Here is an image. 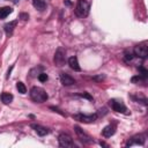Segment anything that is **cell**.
<instances>
[{
    "label": "cell",
    "instance_id": "5bb4252c",
    "mask_svg": "<svg viewBox=\"0 0 148 148\" xmlns=\"http://www.w3.org/2000/svg\"><path fill=\"white\" fill-rule=\"evenodd\" d=\"M32 128H35V131L37 132V134H38V135H40V136L46 135V134L49 133V130H47L46 127L40 126V125H32Z\"/></svg>",
    "mask_w": 148,
    "mask_h": 148
},
{
    "label": "cell",
    "instance_id": "ffe728a7",
    "mask_svg": "<svg viewBox=\"0 0 148 148\" xmlns=\"http://www.w3.org/2000/svg\"><path fill=\"white\" fill-rule=\"evenodd\" d=\"M20 17H21L23 21H27V20L29 18V15H28V14H24V13H22V14L20 15Z\"/></svg>",
    "mask_w": 148,
    "mask_h": 148
},
{
    "label": "cell",
    "instance_id": "ba28073f",
    "mask_svg": "<svg viewBox=\"0 0 148 148\" xmlns=\"http://www.w3.org/2000/svg\"><path fill=\"white\" fill-rule=\"evenodd\" d=\"M74 130H75V132H76V134H77V136L80 138V140L82 141V142H86V143H90L92 140H91V138L89 136V135H87L79 126H75L74 127Z\"/></svg>",
    "mask_w": 148,
    "mask_h": 148
},
{
    "label": "cell",
    "instance_id": "ac0fdd59",
    "mask_svg": "<svg viewBox=\"0 0 148 148\" xmlns=\"http://www.w3.org/2000/svg\"><path fill=\"white\" fill-rule=\"evenodd\" d=\"M16 89H17L18 92H21V94H25V92H27V88H25V86H24L23 82H17V83H16Z\"/></svg>",
    "mask_w": 148,
    "mask_h": 148
},
{
    "label": "cell",
    "instance_id": "4fadbf2b",
    "mask_svg": "<svg viewBox=\"0 0 148 148\" xmlns=\"http://www.w3.org/2000/svg\"><path fill=\"white\" fill-rule=\"evenodd\" d=\"M114 127L113 126H111V125H108V126H105L104 127V130L102 131V134H103V136H105V138H110V136H112L113 134H114Z\"/></svg>",
    "mask_w": 148,
    "mask_h": 148
},
{
    "label": "cell",
    "instance_id": "9a60e30c",
    "mask_svg": "<svg viewBox=\"0 0 148 148\" xmlns=\"http://www.w3.org/2000/svg\"><path fill=\"white\" fill-rule=\"evenodd\" d=\"M16 21H13V22H9V23H7L6 25H5V31H6V34L9 36V35H12V32H13V30H14V28L16 27Z\"/></svg>",
    "mask_w": 148,
    "mask_h": 148
},
{
    "label": "cell",
    "instance_id": "7c38bea8",
    "mask_svg": "<svg viewBox=\"0 0 148 148\" xmlns=\"http://www.w3.org/2000/svg\"><path fill=\"white\" fill-rule=\"evenodd\" d=\"M68 65H69V67H71L72 69H74V71H80V69H81L76 57H71V58L68 59Z\"/></svg>",
    "mask_w": 148,
    "mask_h": 148
},
{
    "label": "cell",
    "instance_id": "7402d4cb",
    "mask_svg": "<svg viewBox=\"0 0 148 148\" xmlns=\"http://www.w3.org/2000/svg\"><path fill=\"white\" fill-rule=\"evenodd\" d=\"M132 58H133V56H132L131 53H130V54H128V53L126 54V60H132Z\"/></svg>",
    "mask_w": 148,
    "mask_h": 148
},
{
    "label": "cell",
    "instance_id": "9c48e42d",
    "mask_svg": "<svg viewBox=\"0 0 148 148\" xmlns=\"http://www.w3.org/2000/svg\"><path fill=\"white\" fill-rule=\"evenodd\" d=\"M60 81H61V83L64 86H72V84L75 83V80L71 75H68L66 73H61L60 74Z\"/></svg>",
    "mask_w": 148,
    "mask_h": 148
},
{
    "label": "cell",
    "instance_id": "30bf717a",
    "mask_svg": "<svg viewBox=\"0 0 148 148\" xmlns=\"http://www.w3.org/2000/svg\"><path fill=\"white\" fill-rule=\"evenodd\" d=\"M49 1L50 0H32V3H34V7L36 9H38V10L42 12V10L45 9V7L49 3Z\"/></svg>",
    "mask_w": 148,
    "mask_h": 148
},
{
    "label": "cell",
    "instance_id": "2e32d148",
    "mask_svg": "<svg viewBox=\"0 0 148 148\" xmlns=\"http://www.w3.org/2000/svg\"><path fill=\"white\" fill-rule=\"evenodd\" d=\"M13 101V95L9 92H2L1 94V102L5 104H9Z\"/></svg>",
    "mask_w": 148,
    "mask_h": 148
},
{
    "label": "cell",
    "instance_id": "e0dca14e",
    "mask_svg": "<svg viewBox=\"0 0 148 148\" xmlns=\"http://www.w3.org/2000/svg\"><path fill=\"white\" fill-rule=\"evenodd\" d=\"M12 12H13V9L10 7H2V8H0V18L7 17Z\"/></svg>",
    "mask_w": 148,
    "mask_h": 148
},
{
    "label": "cell",
    "instance_id": "44dd1931",
    "mask_svg": "<svg viewBox=\"0 0 148 148\" xmlns=\"http://www.w3.org/2000/svg\"><path fill=\"white\" fill-rule=\"evenodd\" d=\"M103 79H104V75H99V76L92 77V80H96V81H101V80H103Z\"/></svg>",
    "mask_w": 148,
    "mask_h": 148
},
{
    "label": "cell",
    "instance_id": "3957f363",
    "mask_svg": "<svg viewBox=\"0 0 148 148\" xmlns=\"http://www.w3.org/2000/svg\"><path fill=\"white\" fill-rule=\"evenodd\" d=\"M65 59H66V50L64 47H58L54 53V58H53L54 64L60 67L65 64Z\"/></svg>",
    "mask_w": 148,
    "mask_h": 148
},
{
    "label": "cell",
    "instance_id": "7a4b0ae2",
    "mask_svg": "<svg viewBox=\"0 0 148 148\" xmlns=\"http://www.w3.org/2000/svg\"><path fill=\"white\" fill-rule=\"evenodd\" d=\"M89 9H90V6L86 0H79L75 7V13L77 16L84 17L89 14Z\"/></svg>",
    "mask_w": 148,
    "mask_h": 148
},
{
    "label": "cell",
    "instance_id": "277c9868",
    "mask_svg": "<svg viewBox=\"0 0 148 148\" xmlns=\"http://www.w3.org/2000/svg\"><path fill=\"white\" fill-rule=\"evenodd\" d=\"M58 141H59V145L60 147H64V148H72L74 146L73 143V139L68 135V134H60L59 138H58Z\"/></svg>",
    "mask_w": 148,
    "mask_h": 148
},
{
    "label": "cell",
    "instance_id": "6da1fadb",
    "mask_svg": "<svg viewBox=\"0 0 148 148\" xmlns=\"http://www.w3.org/2000/svg\"><path fill=\"white\" fill-rule=\"evenodd\" d=\"M30 97L32 101H35L37 103H43L47 99V94L45 92L44 89H42L39 87H34L30 90Z\"/></svg>",
    "mask_w": 148,
    "mask_h": 148
},
{
    "label": "cell",
    "instance_id": "8992f818",
    "mask_svg": "<svg viewBox=\"0 0 148 148\" xmlns=\"http://www.w3.org/2000/svg\"><path fill=\"white\" fill-rule=\"evenodd\" d=\"M73 118L81 123H92L97 119V114H75Z\"/></svg>",
    "mask_w": 148,
    "mask_h": 148
},
{
    "label": "cell",
    "instance_id": "8fae6325",
    "mask_svg": "<svg viewBox=\"0 0 148 148\" xmlns=\"http://www.w3.org/2000/svg\"><path fill=\"white\" fill-rule=\"evenodd\" d=\"M145 142V136L143 135H135L132 138V140H130L127 142V146H132V145H142Z\"/></svg>",
    "mask_w": 148,
    "mask_h": 148
},
{
    "label": "cell",
    "instance_id": "d6986e66",
    "mask_svg": "<svg viewBox=\"0 0 148 148\" xmlns=\"http://www.w3.org/2000/svg\"><path fill=\"white\" fill-rule=\"evenodd\" d=\"M38 80H39L40 82H45V81L47 80V75H46L45 73H40V74L38 75Z\"/></svg>",
    "mask_w": 148,
    "mask_h": 148
},
{
    "label": "cell",
    "instance_id": "5b68a950",
    "mask_svg": "<svg viewBox=\"0 0 148 148\" xmlns=\"http://www.w3.org/2000/svg\"><path fill=\"white\" fill-rule=\"evenodd\" d=\"M134 54L136 57H139V58H143L145 59L148 56V47H147V45L145 43L135 45L134 46Z\"/></svg>",
    "mask_w": 148,
    "mask_h": 148
},
{
    "label": "cell",
    "instance_id": "52a82bcc",
    "mask_svg": "<svg viewBox=\"0 0 148 148\" xmlns=\"http://www.w3.org/2000/svg\"><path fill=\"white\" fill-rule=\"evenodd\" d=\"M110 105H111V108H112V110L113 111H116V112H120V113H125L127 110H126V106L121 103V102H119V101H116V99H111L110 101Z\"/></svg>",
    "mask_w": 148,
    "mask_h": 148
}]
</instances>
